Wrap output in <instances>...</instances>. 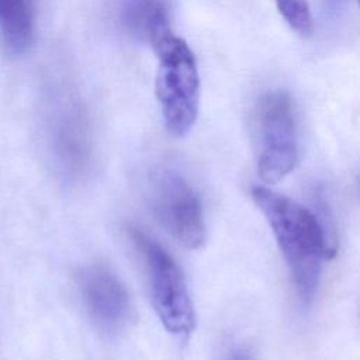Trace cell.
Wrapping results in <instances>:
<instances>
[{"label":"cell","instance_id":"obj_1","mask_svg":"<svg viewBox=\"0 0 360 360\" xmlns=\"http://www.w3.org/2000/svg\"><path fill=\"white\" fill-rule=\"evenodd\" d=\"M250 194L271 228L298 298L309 305L323 263L335 256L323 225L311 210L274 190L255 186Z\"/></svg>","mask_w":360,"mask_h":360},{"label":"cell","instance_id":"obj_2","mask_svg":"<svg viewBox=\"0 0 360 360\" xmlns=\"http://www.w3.org/2000/svg\"><path fill=\"white\" fill-rule=\"evenodd\" d=\"M250 128L260 179L273 184L298 162V132L294 103L283 90L262 94L250 112Z\"/></svg>","mask_w":360,"mask_h":360},{"label":"cell","instance_id":"obj_3","mask_svg":"<svg viewBox=\"0 0 360 360\" xmlns=\"http://www.w3.org/2000/svg\"><path fill=\"white\" fill-rule=\"evenodd\" d=\"M152 51L159 66L156 97L167 131L173 136L186 135L195 122L200 101V76L194 53L173 32L158 41Z\"/></svg>","mask_w":360,"mask_h":360},{"label":"cell","instance_id":"obj_4","mask_svg":"<svg viewBox=\"0 0 360 360\" xmlns=\"http://www.w3.org/2000/svg\"><path fill=\"white\" fill-rule=\"evenodd\" d=\"M129 233L146 263L152 301L160 322L170 333L190 335L195 326V314L181 269L149 235L135 228Z\"/></svg>","mask_w":360,"mask_h":360},{"label":"cell","instance_id":"obj_5","mask_svg":"<svg viewBox=\"0 0 360 360\" xmlns=\"http://www.w3.org/2000/svg\"><path fill=\"white\" fill-rule=\"evenodd\" d=\"M149 202L159 224L184 248L205 242V221L197 191L177 172H156L149 183Z\"/></svg>","mask_w":360,"mask_h":360},{"label":"cell","instance_id":"obj_6","mask_svg":"<svg viewBox=\"0 0 360 360\" xmlns=\"http://www.w3.org/2000/svg\"><path fill=\"white\" fill-rule=\"evenodd\" d=\"M84 304L104 328H118L129 315V295L120 278L104 266H90L79 273Z\"/></svg>","mask_w":360,"mask_h":360},{"label":"cell","instance_id":"obj_7","mask_svg":"<svg viewBox=\"0 0 360 360\" xmlns=\"http://www.w3.org/2000/svg\"><path fill=\"white\" fill-rule=\"evenodd\" d=\"M52 150L60 172L70 177H80L90 159V138L83 118L72 111L56 118L51 132Z\"/></svg>","mask_w":360,"mask_h":360},{"label":"cell","instance_id":"obj_8","mask_svg":"<svg viewBox=\"0 0 360 360\" xmlns=\"http://www.w3.org/2000/svg\"><path fill=\"white\" fill-rule=\"evenodd\" d=\"M117 15L121 27L150 48L172 34L169 0H118Z\"/></svg>","mask_w":360,"mask_h":360},{"label":"cell","instance_id":"obj_9","mask_svg":"<svg viewBox=\"0 0 360 360\" xmlns=\"http://www.w3.org/2000/svg\"><path fill=\"white\" fill-rule=\"evenodd\" d=\"M35 30L34 0H0V35L11 53H22Z\"/></svg>","mask_w":360,"mask_h":360},{"label":"cell","instance_id":"obj_10","mask_svg":"<svg viewBox=\"0 0 360 360\" xmlns=\"http://www.w3.org/2000/svg\"><path fill=\"white\" fill-rule=\"evenodd\" d=\"M280 15L301 37H309L314 31V18L308 0H274Z\"/></svg>","mask_w":360,"mask_h":360},{"label":"cell","instance_id":"obj_11","mask_svg":"<svg viewBox=\"0 0 360 360\" xmlns=\"http://www.w3.org/2000/svg\"><path fill=\"white\" fill-rule=\"evenodd\" d=\"M325 3V8L328 10L329 14H336V11H339L345 3V0H323Z\"/></svg>","mask_w":360,"mask_h":360},{"label":"cell","instance_id":"obj_12","mask_svg":"<svg viewBox=\"0 0 360 360\" xmlns=\"http://www.w3.org/2000/svg\"><path fill=\"white\" fill-rule=\"evenodd\" d=\"M357 3H359V6H360V0H357Z\"/></svg>","mask_w":360,"mask_h":360},{"label":"cell","instance_id":"obj_13","mask_svg":"<svg viewBox=\"0 0 360 360\" xmlns=\"http://www.w3.org/2000/svg\"><path fill=\"white\" fill-rule=\"evenodd\" d=\"M235 360H236V359H235ZM238 360H242V359H238Z\"/></svg>","mask_w":360,"mask_h":360}]
</instances>
